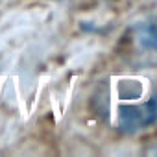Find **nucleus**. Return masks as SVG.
I'll return each mask as SVG.
<instances>
[{"mask_svg":"<svg viewBox=\"0 0 157 157\" xmlns=\"http://www.w3.org/2000/svg\"><path fill=\"white\" fill-rule=\"evenodd\" d=\"M153 124H157V93L139 105H124L118 109V126L122 131H139Z\"/></svg>","mask_w":157,"mask_h":157,"instance_id":"f257e3e1","label":"nucleus"},{"mask_svg":"<svg viewBox=\"0 0 157 157\" xmlns=\"http://www.w3.org/2000/svg\"><path fill=\"white\" fill-rule=\"evenodd\" d=\"M139 43L148 50H157V21L139 28Z\"/></svg>","mask_w":157,"mask_h":157,"instance_id":"f03ea898","label":"nucleus"},{"mask_svg":"<svg viewBox=\"0 0 157 157\" xmlns=\"http://www.w3.org/2000/svg\"><path fill=\"white\" fill-rule=\"evenodd\" d=\"M151 153H153V155H157V146H155V148L151 150Z\"/></svg>","mask_w":157,"mask_h":157,"instance_id":"7ed1b4c3","label":"nucleus"}]
</instances>
